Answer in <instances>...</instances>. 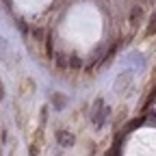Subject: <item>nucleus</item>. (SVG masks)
<instances>
[{
	"instance_id": "obj_2",
	"label": "nucleus",
	"mask_w": 156,
	"mask_h": 156,
	"mask_svg": "<svg viewBox=\"0 0 156 156\" xmlns=\"http://www.w3.org/2000/svg\"><path fill=\"white\" fill-rule=\"evenodd\" d=\"M0 61H2L5 65L13 63V48H11V44L5 37H0Z\"/></svg>"
},
{
	"instance_id": "obj_8",
	"label": "nucleus",
	"mask_w": 156,
	"mask_h": 156,
	"mask_svg": "<svg viewBox=\"0 0 156 156\" xmlns=\"http://www.w3.org/2000/svg\"><path fill=\"white\" fill-rule=\"evenodd\" d=\"M147 35H156V13L152 15L150 20V28H147Z\"/></svg>"
},
{
	"instance_id": "obj_4",
	"label": "nucleus",
	"mask_w": 156,
	"mask_h": 156,
	"mask_svg": "<svg viewBox=\"0 0 156 156\" xmlns=\"http://www.w3.org/2000/svg\"><path fill=\"white\" fill-rule=\"evenodd\" d=\"M67 65H69L72 69H80V67H83V61H80V56L74 54V56H69V63H67Z\"/></svg>"
},
{
	"instance_id": "obj_1",
	"label": "nucleus",
	"mask_w": 156,
	"mask_h": 156,
	"mask_svg": "<svg viewBox=\"0 0 156 156\" xmlns=\"http://www.w3.org/2000/svg\"><path fill=\"white\" fill-rule=\"evenodd\" d=\"M108 106L102 102V98H98V100L93 102V115H91V122H93V126L95 128H102L104 126V119L108 117Z\"/></svg>"
},
{
	"instance_id": "obj_9",
	"label": "nucleus",
	"mask_w": 156,
	"mask_h": 156,
	"mask_svg": "<svg viewBox=\"0 0 156 156\" xmlns=\"http://www.w3.org/2000/svg\"><path fill=\"white\" fill-rule=\"evenodd\" d=\"M56 65H58V67H67V61H65V56H61V54H58V56H56Z\"/></svg>"
},
{
	"instance_id": "obj_10",
	"label": "nucleus",
	"mask_w": 156,
	"mask_h": 156,
	"mask_svg": "<svg viewBox=\"0 0 156 156\" xmlns=\"http://www.w3.org/2000/svg\"><path fill=\"white\" fill-rule=\"evenodd\" d=\"M46 52H48V56H52V39L48 37V41H46Z\"/></svg>"
},
{
	"instance_id": "obj_7",
	"label": "nucleus",
	"mask_w": 156,
	"mask_h": 156,
	"mask_svg": "<svg viewBox=\"0 0 156 156\" xmlns=\"http://www.w3.org/2000/svg\"><path fill=\"white\" fill-rule=\"evenodd\" d=\"M141 124H143V119H141V117H139V119H132V122H130V124L126 126V132H130V130H134L136 126H141Z\"/></svg>"
},
{
	"instance_id": "obj_3",
	"label": "nucleus",
	"mask_w": 156,
	"mask_h": 156,
	"mask_svg": "<svg viewBox=\"0 0 156 156\" xmlns=\"http://www.w3.org/2000/svg\"><path fill=\"white\" fill-rule=\"evenodd\" d=\"M56 141L61 143L63 147H72L76 139H74V134H72V132H67V130H58V132H56Z\"/></svg>"
},
{
	"instance_id": "obj_11",
	"label": "nucleus",
	"mask_w": 156,
	"mask_h": 156,
	"mask_svg": "<svg viewBox=\"0 0 156 156\" xmlns=\"http://www.w3.org/2000/svg\"><path fill=\"white\" fill-rule=\"evenodd\" d=\"M5 98V87H2V83H0V100Z\"/></svg>"
},
{
	"instance_id": "obj_5",
	"label": "nucleus",
	"mask_w": 156,
	"mask_h": 156,
	"mask_svg": "<svg viewBox=\"0 0 156 156\" xmlns=\"http://www.w3.org/2000/svg\"><path fill=\"white\" fill-rule=\"evenodd\" d=\"M52 102H54V106H56V108H63V106L67 104V100H65V98H61L58 93H54V95H52Z\"/></svg>"
},
{
	"instance_id": "obj_6",
	"label": "nucleus",
	"mask_w": 156,
	"mask_h": 156,
	"mask_svg": "<svg viewBox=\"0 0 156 156\" xmlns=\"http://www.w3.org/2000/svg\"><path fill=\"white\" fill-rule=\"evenodd\" d=\"M139 17H141V7H134V11L130 15V24H136V22H139Z\"/></svg>"
}]
</instances>
